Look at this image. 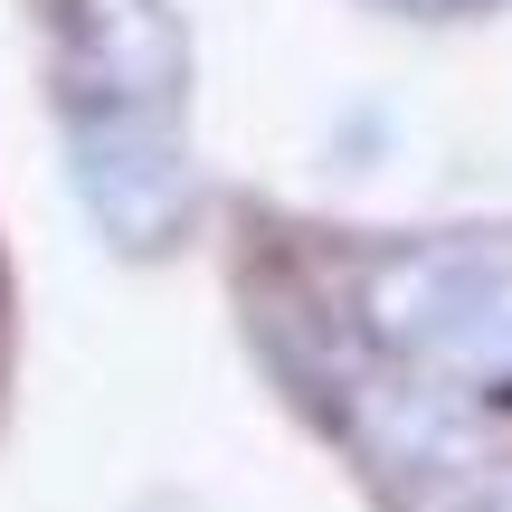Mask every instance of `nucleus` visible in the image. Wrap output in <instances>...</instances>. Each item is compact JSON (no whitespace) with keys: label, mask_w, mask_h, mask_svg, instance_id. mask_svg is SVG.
<instances>
[{"label":"nucleus","mask_w":512,"mask_h":512,"mask_svg":"<svg viewBox=\"0 0 512 512\" xmlns=\"http://www.w3.org/2000/svg\"><path fill=\"white\" fill-rule=\"evenodd\" d=\"M361 323L380 351H399L427 380L512 389V247L446 238L380 256L361 275Z\"/></svg>","instance_id":"1"},{"label":"nucleus","mask_w":512,"mask_h":512,"mask_svg":"<svg viewBox=\"0 0 512 512\" xmlns=\"http://www.w3.org/2000/svg\"><path fill=\"white\" fill-rule=\"evenodd\" d=\"M190 38L171 0H57V114H181Z\"/></svg>","instance_id":"2"},{"label":"nucleus","mask_w":512,"mask_h":512,"mask_svg":"<svg viewBox=\"0 0 512 512\" xmlns=\"http://www.w3.org/2000/svg\"><path fill=\"white\" fill-rule=\"evenodd\" d=\"M67 162H76V200L95 209V228L133 256H162L200 209L181 114H76Z\"/></svg>","instance_id":"3"},{"label":"nucleus","mask_w":512,"mask_h":512,"mask_svg":"<svg viewBox=\"0 0 512 512\" xmlns=\"http://www.w3.org/2000/svg\"><path fill=\"white\" fill-rule=\"evenodd\" d=\"M418 512H512V484L503 475H456V484H437Z\"/></svg>","instance_id":"4"},{"label":"nucleus","mask_w":512,"mask_h":512,"mask_svg":"<svg viewBox=\"0 0 512 512\" xmlns=\"http://www.w3.org/2000/svg\"><path fill=\"white\" fill-rule=\"evenodd\" d=\"M380 10H408V19H446V10H484V0H380Z\"/></svg>","instance_id":"5"}]
</instances>
